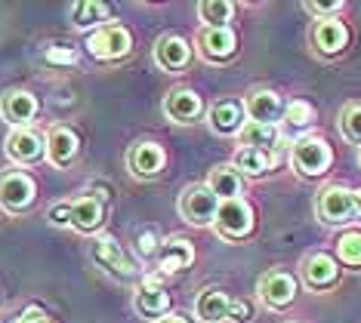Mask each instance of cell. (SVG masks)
Returning a JSON list of instances; mask_svg holds the SVG:
<instances>
[{
	"label": "cell",
	"instance_id": "37",
	"mask_svg": "<svg viewBox=\"0 0 361 323\" xmlns=\"http://www.w3.org/2000/svg\"><path fill=\"white\" fill-rule=\"evenodd\" d=\"M16 323H53L50 317H47V314L44 311H40V308H28L25 314H22V317L19 320H16Z\"/></svg>",
	"mask_w": 361,
	"mask_h": 323
},
{
	"label": "cell",
	"instance_id": "19",
	"mask_svg": "<svg viewBox=\"0 0 361 323\" xmlns=\"http://www.w3.org/2000/svg\"><path fill=\"white\" fill-rule=\"evenodd\" d=\"M130 170L136 176H158L164 170V148L154 142H139L130 151Z\"/></svg>",
	"mask_w": 361,
	"mask_h": 323
},
{
	"label": "cell",
	"instance_id": "21",
	"mask_svg": "<svg viewBox=\"0 0 361 323\" xmlns=\"http://www.w3.org/2000/svg\"><path fill=\"white\" fill-rule=\"evenodd\" d=\"M228 308H232V299L223 293V289H204L195 302V311H198L201 320L207 323H219V320H228Z\"/></svg>",
	"mask_w": 361,
	"mask_h": 323
},
{
	"label": "cell",
	"instance_id": "15",
	"mask_svg": "<svg viewBox=\"0 0 361 323\" xmlns=\"http://www.w3.org/2000/svg\"><path fill=\"white\" fill-rule=\"evenodd\" d=\"M210 129L219 132V136H232V132L244 129V105L238 102H216L207 114Z\"/></svg>",
	"mask_w": 361,
	"mask_h": 323
},
{
	"label": "cell",
	"instance_id": "29",
	"mask_svg": "<svg viewBox=\"0 0 361 323\" xmlns=\"http://www.w3.org/2000/svg\"><path fill=\"white\" fill-rule=\"evenodd\" d=\"M336 255H340L346 265H361V231H346L340 240H336Z\"/></svg>",
	"mask_w": 361,
	"mask_h": 323
},
{
	"label": "cell",
	"instance_id": "24",
	"mask_svg": "<svg viewBox=\"0 0 361 323\" xmlns=\"http://www.w3.org/2000/svg\"><path fill=\"white\" fill-rule=\"evenodd\" d=\"M207 188L219 201H235V197H241V176L235 167H213L207 176Z\"/></svg>",
	"mask_w": 361,
	"mask_h": 323
},
{
	"label": "cell",
	"instance_id": "3",
	"mask_svg": "<svg viewBox=\"0 0 361 323\" xmlns=\"http://www.w3.org/2000/svg\"><path fill=\"white\" fill-rule=\"evenodd\" d=\"M216 231L228 240H241L253 231V210L247 201L235 197V201H219V210H216Z\"/></svg>",
	"mask_w": 361,
	"mask_h": 323
},
{
	"label": "cell",
	"instance_id": "7",
	"mask_svg": "<svg viewBox=\"0 0 361 323\" xmlns=\"http://www.w3.org/2000/svg\"><path fill=\"white\" fill-rule=\"evenodd\" d=\"M238 49V37L232 28H204L198 34V53L207 62H226Z\"/></svg>",
	"mask_w": 361,
	"mask_h": 323
},
{
	"label": "cell",
	"instance_id": "35",
	"mask_svg": "<svg viewBox=\"0 0 361 323\" xmlns=\"http://www.w3.org/2000/svg\"><path fill=\"white\" fill-rule=\"evenodd\" d=\"M228 317L232 320H250V305L247 302H238V299H232V308H228Z\"/></svg>",
	"mask_w": 361,
	"mask_h": 323
},
{
	"label": "cell",
	"instance_id": "39",
	"mask_svg": "<svg viewBox=\"0 0 361 323\" xmlns=\"http://www.w3.org/2000/svg\"><path fill=\"white\" fill-rule=\"evenodd\" d=\"M352 203H355V215H361V188L352 191Z\"/></svg>",
	"mask_w": 361,
	"mask_h": 323
},
{
	"label": "cell",
	"instance_id": "28",
	"mask_svg": "<svg viewBox=\"0 0 361 323\" xmlns=\"http://www.w3.org/2000/svg\"><path fill=\"white\" fill-rule=\"evenodd\" d=\"M109 15V6L96 4V0H84V4L75 6V25L78 28H93L96 22H102Z\"/></svg>",
	"mask_w": 361,
	"mask_h": 323
},
{
	"label": "cell",
	"instance_id": "20",
	"mask_svg": "<svg viewBox=\"0 0 361 323\" xmlns=\"http://www.w3.org/2000/svg\"><path fill=\"white\" fill-rule=\"evenodd\" d=\"M302 274H306V284L315 286V289H324L331 286L336 277H340V268H336V262L331 259L327 253H315L309 255L306 268H302Z\"/></svg>",
	"mask_w": 361,
	"mask_h": 323
},
{
	"label": "cell",
	"instance_id": "6",
	"mask_svg": "<svg viewBox=\"0 0 361 323\" xmlns=\"http://www.w3.org/2000/svg\"><path fill=\"white\" fill-rule=\"evenodd\" d=\"M318 215H322V222H327V225H343V222H349L352 215H355L352 191H346V188H340V185L324 188V191L318 194Z\"/></svg>",
	"mask_w": 361,
	"mask_h": 323
},
{
	"label": "cell",
	"instance_id": "32",
	"mask_svg": "<svg viewBox=\"0 0 361 323\" xmlns=\"http://www.w3.org/2000/svg\"><path fill=\"white\" fill-rule=\"evenodd\" d=\"M47 62H53V65H75L78 53L71 46H50V49H47Z\"/></svg>",
	"mask_w": 361,
	"mask_h": 323
},
{
	"label": "cell",
	"instance_id": "17",
	"mask_svg": "<svg viewBox=\"0 0 361 323\" xmlns=\"http://www.w3.org/2000/svg\"><path fill=\"white\" fill-rule=\"evenodd\" d=\"M47 157H50V163L53 167H68L71 160L78 157V136L71 129H53L50 132V139H47Z\"/></svg>",
	"mask_w": 361,
	"mask_h": 323
},
{
	"label": "cell",
	"instance_id": "40",
	"mask_svg": "<svg viewBox=\"0 0 361 323\" xmlns=\"http://www.w3.org/2000/svg\"><path fill=\"white\" fill-rule=\"evenodd\" d=\"M0 219H4V213H0Z\"/></svg>",
	"mask_w": 361,
	"mask_h": 323
},
{
	"label": "cell",
	"instance_id": "5",
	"mask_svg": "<svg viewBox=\"0 0 361 323\" xmlns=\"http://www.w3.org/2000/svg\"><path fill=\"white\" fill-rule=\"evenodd\" d=\"M35 194H37V185L28 172H4L0 176V206L10 213H22L35 203Z\"/></svg>",
	"mask_w": 361,
	"mask_h": 323
},
{
	"label": "cell",
	"instance_id": "30",
	"mask_svg": "<svg viewBox=\"0 0 361 323\" xmlns=\"http://www.w3.org/2000/svg\"><path fill=\"white\" fill-rule=\"evenodd\" d=\"M340 129H343V136H346L349 142L361 145V105H352V108H346V111H343Z\"/></svg>",
	"mask_w": 361,
	"mask_h": 323
},
{
	"label": "cell",
	"instance_id": "36",
	"mask_svg": "<svg viewBox=\"0 0 361 323\" xmlns=\"http://www.w3.org/2000/svg\"><path fill=\"white\" fill-rule=\"evenodd\" d=\"M306 10L315 13V15H334V13L343 10V4H306Z\"/></svg>",
	"mask_w": 361,
	"mask_h": 323
},
{
	"label": "cell",
	"instance_id": "38",
	"mask_svg": "<svg viewBox=\"0 0 361 323\" xmlns=\"http://www.w3.org/2000/svg\"><path fill=\"white\" fill-rule=\"evenodd\" d=\"M154 323H188V320L183 317V314H164V317L154 320Z\"/></svg>",
	"mask_w": 361,
	"mask_h": 323
},
{
	"label": "cell",
	"instance_id": "27",
	"mask_svg": "<svg viewBox=\"0 0 361 323\" xmlns=\"http://www.w3.org/2000/svg\"><path fill=\"white\" fill-rule=\"evenodd\" d=\"M198 13H201V22H207V28H228L226 22L232 19L235 4H228V0H204Z\"/></svg>",
	"mask_w": 361,
	"mask_h": 323
},
{
	"label": "cell",
	"instance_id": "22",
	"mask_svg": "<svg viewBox=\"0 0 361 323\" xmlns=\"http://www.w3.org/2000/svg\"><path fill=\"white\" fill-rule=\"evenodd\" d=\"M68 206H71V225L78 231H96L102 225L105 210L96 197H78V201L68 203Z\"/></svg>",
	"mask_w": 361,
	"mask_h": 323
},
{
	"label": "cell",
	"instance_id": "13",
	"mask_svg": "<svg viewBox=\"0 0 361 323\" xmlns=\"http://www.w3.org/2000/svg\"><path fill=\"white\" fill-rule=\"evenodd\" d=\"M201 96L195 93V89H176V93H170L164 99V114H167L170 120L176 123H192L198 120L201 114Z\"/></svg>",
	"mask_w": 361,
	"mask_h": 323
},
{
	"label": "cell",
	"instance_id": "23",
	"mask_svg": "<svg viewBox=\"0 0 361 323\" xmlns=\"http://www.w3.org/2000/svg\"><path fill=\"white\" fill-rule=\"evenodd\" d=\"M346 40H349V31H346V25H343V22H336V19H322V22H318L315 46L322 49V53H327V56L340 53V49L346 46Z\"/></svg>",
	"mask_w": 361,
	"mask_h": 323
},
{
	"label": "cell",
	"instance_id": "12",
	"mask_svg": "<svg viewBox=\"0 0 361 323\" xmlns=\"http://www.w3.org/2000/svg\"><path fill=\"white\" fill-rule=\"evenodd\" d=\"M188 59H192V46H188L183 37H176V34H164L158 40V46H154V62H158L164 71L185 68Z\"/></svg>",
	"mask_w": 361,
	"mask_h": 323
},
{
	"label": "cell",
	"instance_id": "31",
	"mask_svg": "<svg viewBox=\"0 0 361 323\" xmlns=\"http://www.w3.org/2000/svg\"><path fill=\"white\" fill-rule=\"evenodd\" d=\"M287 127H309L312 123V105L309 102H290L284 111Z\"/></svg>",
	"mask_w": 361,
	"mask_h": 323
},
{
	"label": "cell",
	"instance_id": "26",
	"mask_svg": "<svg viewBox=\"0 0 361 323\" xmlns=\"http://www.w3.org/2000/svg\"><path fill=\"white\" fill-rule=\"evenodd\" d=\"M269 167H272V154L259 148H241L235 154V170H241L244 176H262Z\"/></svg>",
	"mask_w": 361,
	"mask_h": 323
},
{
	"label": "cell",
	"instance_id": "2",
	"mask_svg": "<svg viewBox=\"0 0 361 323\" xmlns=\"http://www.w3.org/2000/svg\"><path fill=\"white\" fill-rule=\"evenodd\" d=\"M133 46V37L124 25H102L87 37V49L93 59H124Z\"/></svg>",
	"mask_w": 361,
	"mask_h": 323
},
{
	"label": "cell",
	"instance_id": "25",
	"mask_svg": "<svg viewBox=\"0 0 361 323\" xmlns=\"http://www.w3.org/2000/svg\"><path fill=\"white\" fill-rule=\"evenodd\" d=\"M241 136V145L244 148H259V151H269V148L278 145L281 132H278L275 123H244V129L238 132Z\"/></svg>",
	"mask_w": 361,
	"mask_h": 323
},
{
	"label": "cell",
	"instance_id": "4",
	"mask_svg": "<svg viewBox=\"0 0 361 323\" xmlns=\"http://www.w3.org/2000/svg\"><path fill=\"white\" fill-rule=\"evenodd\" d=\"M331 160H334V151L324 139L309 136V139L293 142V167H297V172H302V176H322V172H327V167H331Z\"/></svg>",
	"mask_w": 361,
	"mask_h": 323
},
{
	"label": "cell",
	"instance_id": "18",
	"mask_svg": "<svg viewBox=\"0 0 361 323\" xmlns=\"http://www.w3.org/2000/svg\"><path fill=\"white\" fill-rule=\"evenodd\" d=\"M195 259V250L192 243L183 237H173V240H164V250H161V265L158 268L164 274H179V271H185L188 265Z\"/></svg>",
	"mask_w": 361,
	"mask_h": 323
},
{
	"label": "cell",
	"instance_id": "11",
	"mask_svg": "<svg viewBox=\"0 0 361 323\" xmlns=\"http://www.w3.org/2000/svg\"><path fill=\"white\" fill-rule=\"evenodd\" d=\"M133 305H136V311L139 314H145V317H164L167 314V308H170V293L164 289V284H161V277H149L142 286H139V293H136V299H133Z\"/></svg>",
	"mask_w": 361,
	"mask_h": 323
},
{
	"label": "cell",
	"instance_id": "10",
	"mask_svg": "<svg viewBox=\"0 0 361 323\" xmlns=\"http://www.w3.org/2000/svg\"><path fill=\"white\" fill-rule=\"evenodd\" d=\"M297 296V280L284 271H272L259 280V299L269 305V308H284V305L293 302Z\"/></svg>",
	"mask_w": 361,
	"mask_h": 323
},
{
	"label": "cell",
	"instance_id": "14",
	"mask_svg": "<svg viewBox=\"0 0 361 323\" xmlns=\"http://www.w3.org/2000/svg\"><path fill=\"white\" fill-rule=\"evenodd\" d=\"M0 111H4V118L10 120L16 129H19V127H25V123L37 114V99L31 93H25V89H13V93L4 96Z\"/></svg>",
	"mask_w": 361,
	"mask_h": 323
},
{
	"label": "cell",
	"instance_id": "16",
	"mask_svg": "<svg viewBox=\"0 0 361 323\" xmlns=\"http://www.w3.org/2000/svg\"><path fill=\"white\" fill-rule=\"evenodd\" d=\"M244 111L250 114L253 123H275L278 114H281V96L272 93V89H257V93L247 96Z\"/></svg>",
	"mask_w": 361,
	"mask_h": 323
},
{
	"label": "cell",
	"instance_id": "8",
	"mask_svg": "<svg viewBox=\"0 0 361 323\" xmlns=\"http://www.w3.org/2000/svg\"><path fill=\"white\" fill-rule=\"evenodd\" d=\"M93 255H96V262L102 265V268H109L114 277H133L136 274V265L133 259L121 250L118 243H114V237L109 234H102V237H96V243H93Z\"/></svg>",
	"mask_w": 361,
	"mask_h": 323
},
{
	"label": "cell",
	"instance_id": "34",
	"mask_svg": "<svg viewBox=\"0 0 361 323\" xmlns=\"http://www.w3.org/2000/svg\"><path fill=\"white\" fill-rule=\"evenodd\" d=\"M154 250H158V234H154V231H142V234H139V253L152 255Z\"/></svg>",
	"mask_w": 361,
	"mask_h": 323
},
{
	"label": "cell",
	"instance_id": "33",
	"mask_svg": "<svg viewBox=\"0 0 361 323\" xmlns=\"http://www.w3.org/2000/svg\"><path fill=\"white\" fill-rule=\"evenodd\" d=\"M50 219H53V225H71V206H68V203L53 206V210H50Z\"/></svg>",
	"mask_w": 361,
	"mask_h": 323
},
{
	"label": "cell",
	"instance_id": "9",
	"mask_svg": "<svg viewBox=\"0 0 361 323\" xmlns=\"http://www.w3.org/2000/svg\"><path fill=\"white\" fill-rule=\"evenodd\" d=\"M6 154H10V160H16V163H37L40 157H44V139H40L35 129L19 127L6 139Z\"/></svg>",
	"mask_w": 361,
	"mask_h": 323
},
{
	"label": "cell",
	"instance_id": "1",
	"mask_svg": "<svg viewBox=\"0 0 361 323\" xmlns=\"http://www.w3.org/2000/svg\"><path fill=\"white\" fill-rule=\"evenodd\" d=\"M216 210H219V197L207 185H188L183 197H179V213L192 225H213Z\"/></svg>",
	"mask_w": 361,
	"mask_h": 323
}]
</instances>
